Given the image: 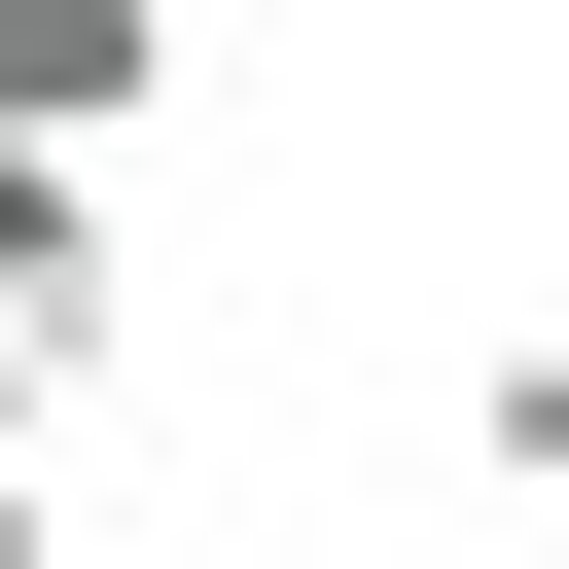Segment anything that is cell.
Listing matches in <instances>:
<instances>
[{
	"mask_svg": "<svg viewBox=\"0 0 569 569\" xmlns=\"http://www.w3.org/2000/svg\"><path fill=\"white\" fill-rule=\"evenodd\" d=\"M71 320H107V142L0 107V356H71Z\"/></svg>",
	"mask_w": 569,
	"mask_h": 569,
	"instance_id": "1",
	"label": "cell"
},
{
	"mask_svg": "<svg viewBox=\"0 0 569 569\" xmlns=\"http://www.w3.org/2000/svg\"><path fill=\"white\" fill-rule=\"evenodd\" d=\"M36 533H71V427H36V356H0V569H36Z\"/></svg>",
	"mask_w": 569,
	"mask_h": 569,
	"instance_id": "2",
	"label": "cell"
}]
</instances>
